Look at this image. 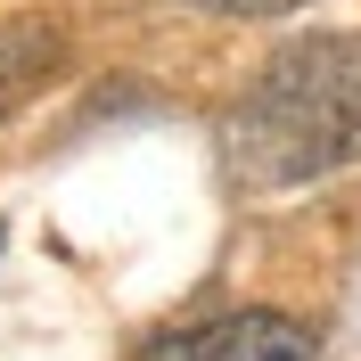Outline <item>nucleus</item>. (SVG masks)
Listing matches in <instances>:
<instances>
[{
    "label": "nucleus",
    "instance_id": "obj_1",
    "mask_svg": "<svg viewBox=\"0 0 361 361\" xmlns=\"http://www.w3.org/2000/svg\"><path fill=\"white\" fill-rule=\"evenodd\" d=\"M361 157V33H304L222 115L238 189H304Z\"/></svg>",
    "mask_w": 361,
    "mask_h": 361
},
{
    "label": "nucleus",
    "instance_id": "obj_2",
    "mask_svg": "<svg viewBox=\"0 0 361 361\" xmlns=\"http://www.w3.org/2000/svg\"><path fill=\"white\" fill-rule=\"evenodd\" d=\"M132 361H312V337L288 312H222V320H189V329L148 337Z\"/></svg>",
    "mask_w": 361,
    "mask_h": 361
},
{
    "label": "nucleus",
    "instance_id": "obj_4",
    "mask_svg": "<svg viewBox=\"0 0 361 361\" xmlns=\"http://www.w3.org/2000/svg\"><path fill=\"white\" fill-rule=\"evenodd\" d=\"M197 8H222V17H288L295 0H197Z\"/></svg>",
    "mask_w": 361,
    "mask_h": 361
},
{
    "label": "nucleus",
    "instance_id": "obj_3",
    "mask_svg": "<svg viewBox=\"0 0 361 361\" xmlns=\"http://www.w3.org/2000/svg\"><path fill=\"white\" fill-rule=\"evenodd\" d=\"M66 66V25L58 17H8L0 25V115H17L25 99H42Z\"/></svg>",
    "mask_w": 361,
    "mask_h": 361
}]
</instances>
